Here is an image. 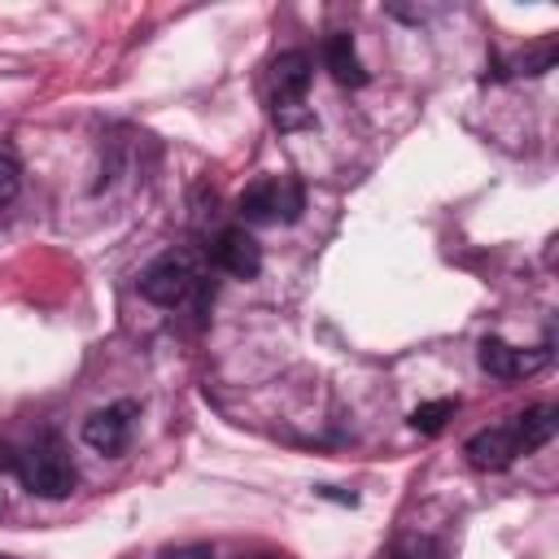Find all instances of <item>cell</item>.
I'll list each match as a JSON object with an SVG mask.
<instances>
[{
  "label": "cell",
  "mask_w": 559,
  "mask_h": 559,
  "mask_svg": "<svg viewBox=\"0 0 559 559\" xmlns=\"http://www.w3.org/2000/svg\"><path fill=\"white\" fill-rule=\"evenodd\" d=\"M240 559H275V555H240Z\"/></svg>",
  "instance_id": "cell-15"
},
{
  "label": "cell",
  "mask_w": 559,
  "mask_h": 559,
  "mask_svg": "<svg viewBox=\"0 0 559 559\" xmlns=\"http://www.w3.org/2000/svg\"><path fill=\"white\" fill-rule=\"evenodd\" d=\"M310 79H314V61H310V52H301V48L280 52V57L271 61V100H275V114L301 105Z\"/></svg>",
  "instance_id": "cell-5"
},
{
  "label": "cell",
  "mask_w": 559,
  "mask_h": 559,
  "mask_svg": "<svg viewBox=\"0 0 559 559\" xmlns=\"http://www.w3.org/2000/svg\"><path fill=\"white\" fill-rule=\"evenodd\" d=\"M555 428H559V411H555L550 402H542V406H528V411L511 415V432H515V445H520V454H533V450H542V445L555 437Z\"/></svg>",
  "instance_id": "cell-9"
},
{
  "label": "cell",
  "mask_w": 559,
  "mask_h": 559,
  "mask_svg": "<svg viewBox=\"0 0 559 559\" xmlns=\"http://www.w3.org/2000/svg\"><path fill=\"white\" fill-rule=\"evenodd\" d=\"M131 419H135V402H114V406H100L83 419V441L96 450V454H122L127 441H131Z\"/></svg>",
  "instance_id": "cell-4"
},
{
  "label": "cell",
  "mask_w": 559,
  "mask_h": 559,
  "mask_svg": "<svg viewBox=\"0 0 559 559\" xmlns=\"http://www.w3.org/2000/svg\"><path fill=\"white\" fill-rule=\"evenodd\" d=\"M17 188H22V170L9 153H0V205H9L17 197Z\"/></svg>",
  "instance_id": "cell-13"
},
{
  "label": "cell",
  "mask_w": 559,
  "mask_h": 559,
  "mask_svg": "<svg viewBox=\"0 0 559 559\" xmlns=\"http://www.w3.org/2000/svg\"><path fill=\"white\" fill-rule=\"evenodd\" d=\"M384 559H441V546H437L432 537H424V533H402V537L389 546Z\"/></svg>",
  "instance_id": "cell-12"
},
{
  "label": "cell",
  "mask_w": 559,
  "mask_h": 559,
  "mask_svg": "<svg viewBox=\"0 0 559 559\" xmlns=\"http://www.w3.org/2000/svg\"><path fill=\"white\" fill-rule=\"evenodd\" d=\"M210 262H214L218 271L236 275V280H253V275L262 271V249H258V240H253L245 227H227V231L214 236Z\"/></svg>",
  "instance_id": "cell-6"
},
{
  "label": "cell",
  "mask_w": 559,
  "mask_h": 559,
  "mask_svg": "<svg viewBox=\"0 0 559 559\" xmlns=\"http://www.w3.org/2000/svg\"><path fill=\"white\" fill-rule=\"evenodd\" d=\"M201 253L188 245H175L166 253H157L144 271H140V297L153 306H179L188 301V293L201 284Z\"/></svg>",
  "instance_id": "cell-1"
},
{
  "label": "cell",
  "mask_w": 559,
  "mask_h": 559,
  "mask_svg": "<svg viewBox=\"0 0 559 559\" xmlns=\"http://www.w3.org/2000/svg\"><path fill=\"white\" fill-rule=\"evenodd\" d=\"M323 66L332 70V79H336L341 87H362V83H367V70H362V61H358V48H354V39H349L345 31H332V35L323 39Z\"/></svg>",
  "instance_id": "cell-10"
},
{
  "label": "cell",
  "mask_w": 559,
  "mask_h": 559,
  "mask_svg": "<svg viewBox=\"0 0 559 559\" xmlns=\"http://www.w3.org/2000/svg\"><path fill=\"white\" fill-rule=\"evenodd\" d=\"M17 480L35 493V498H70L79 472H74V459L70 450L57 441V437H44V441H31L22 454H17Z\"/></svg>",
  "instance_id": "cell-2"
},
{
  "label": "cell",
  "mask_w": 559,
  "mask_h": 559,
  "mask_svg": "<svg viewBox=\"0 0 559 559\" xmlns=\"http://www.w3.org/2000/svg\"><path fill=\"white\" fill-rule=\"evenodd\" d=\"M476 358H480V367L493 376V380H524V376H533L537 367H546V349H515V345H507V341H498V336H485L480 341V349H476Z\"/></svg>",
  "instance_id": "cell-7"
},
{
  "label": "cell",
  "mask_w": 559,
  "mask_h": 559,
  "mask_svg": "<svg viewBox=\"0 0 559 559\" xmlns=\"http://www.w3.org/2000/svg\"><path fill=\"white\" fill-rule=\"evenodd\" d=\"M4 463H9V445L0 441V467H4Z\"/></svg>",
  "instance_id": "cell-14"
},
{
  "label": "cell",
  "mask_w": 559,
  "mask_h": 559,
  "mask_svg": "<svg viewBox=\"0 0 559 559\" xmlns=\"http://www.w3.org/2000/svg\"><path fill=\"white\" fill-rule=\"evenodd\" d=\"M520 454L515 445V432H511V419L507 424H493V428H480L472 441H467V463L480 467V472H502L511 467Z\"/></svg>",
  "instance_id": "cell-8"
},
{
  "label": "cell",
  "mask_w": 559,
  "mask_h": 559,
  "mask_svg": "<svg viewBox=\"0 0 559 559\" xmlns=\"http://www.w3.org/2000/svg\"><path fill=\"white\" fill-rule=\"evenodd\" d=\"M236 210H240L245 223H275L280 214H284V218H297V210H301V188H297L293 179L262 175V179H253V183L240 192Z\"/></svg>",
  "instance_id": "cell-3"
},
{
  "label": "cell",
  "mask_w": 559,
  "mask_h": 559,
  "mask_svg": "<svg viewBox=\"0 0 559 559\" xmlns=\"http://www.w3.org/2000/svg\"><path fill=\"white\" fill-rule=\"evenodd\" d=\"M454 411H459V402H454V397L424 402V406H415V411H411V428H415V432H424V437H437Z\"/></svg>",
  "instance_id": "cell-11"
}]
</instances>
